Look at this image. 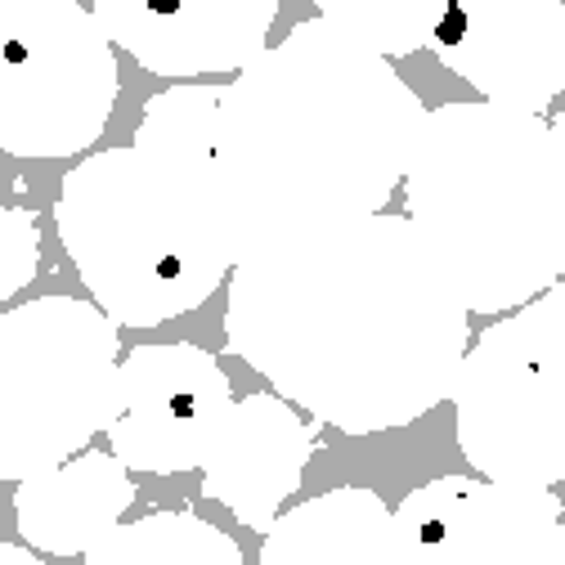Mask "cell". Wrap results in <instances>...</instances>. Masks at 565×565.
<instances>
[{"label":"cell","mask_w":565,"mask_h":565,"mask_svg":"<svg viewBox=\"0 0 565 565\" xmlns=\"http://www.w3.org/2000/svg\"><path fill=\"white\" fill-rule=\"evenodd\" d=\"M86 565H247L243 547L193 512H153L117 525Z\"/></svg>","instance_id":"15"},{"label":"cell","mask_w":565,"mask_h":565,"mask_svg":"<svg viewBox=\"0 0 565 565\" xmlns=\"http://www.w3.org/2000/svg\"><path fill=\"white\" fill-rule=\"evenodd\" d=\"M431 45L484 104L543 117V108L565 95L561 0H454Z\"/></svg>","instance_id":"10"},{"label":"cell","mask_w":565,"mask_h":565,"mask_svg":"<svg viewBox=\"0 0 565 565\" xmlns=\"http://www.w3.org/2000/svg\"><path fill=\"white\" fill-rule=\"evenodd\" d=\"M413 565H552L561 499L534 484L440 476L399 503Z\"/></svg>","instance_id":"9"},{"label":"cell","mask_w":565,"mask_h":565,"mask_svg":"<svg viewBox=\"0 0 565 565\" xmlns=\"http://www.w3.org/2000/svg\"><path fill=\"white\" fill-rule=\"evenodd\" d=\"M0 565H45V561L36 552L19 547V543H6V547H0Z\"/></svg>","instance_id":"19"},{"label":"cell","mask_w":565,"mask_h":565,"mask_svg":"<svg viewBox=\"0 0 565 565\" xmlns=\"http://www.w3.org/2000/svg\"><path fill=\"white\" fill-rule=\"evenodd\" d=\"M41 265V234H36V216L23 206H10L0 216V297H14L19 288L36 278Z\"/></svg>","instance_id":"18"},{"label":"cell","mask_w":565,"mask_h":565,"mask_svg":"<svg viewBox=\"0 0 565 565\" xmlns=\"http://www.w3.org/2000/svg\"><path fill=\"white\" fill-rule=\"evenodd\" d=\"M130 503H135L130 467L117 454L86 449L73 462L23 480L14 493V516H19V534L36 552L82 556L95 552L117 530Z\"/></svg>","instance_id":"13"},{"label":"cell","mask_w":565,"mask_h":565,"mask_svg":"<svg viewBox=\"0 0 565 565\" xmlns=\"http://www.w3.org/2000/svg\"><path fill=\"white\" fill-rule=\"evenodd\" d=\"M230 413L234 391L216 355L189 341L135 345L121 364V404L108 440L130 471L180 476L206 467Z\"/></svg>","instance_id":"8"},{"label":"cell","mask_w":565,"mask_h":565,"mask_svg":"<svg viewBox=\"0 0 565 565\" xmlns=\"http://www.w3.org/2000/svg\"><path fill=\"white\" fill-rule=\"evenodd\" d=\"M404 202L471 315L521 310L561 282L565 184L543 117L499 104L427 113Z\"/></svg>","instance_id":"3"},{"label":"cell","mask_w":565,"mask_h":565,"mask_svg":"<svg viewBox=\"0 0 565 565\" xmlns=\"http://www.w3.org/2000/svg\"><path fill=\"white\" fill-rule=\"evenodd\" d=\"M117 323L77 297L0 315V476L23 484L73 462L117 422Z\"/></svg>","instance_id":"5"},{"label":"cell","mask_w":565,"mask_h":565,"mask_svg":"<svg viewBox=\"0 0 565 565\" xmlns=\"http://www.w3.org/2000/svg\"><path fill=\"white\" fill-rule=\"evenodd\" d=\"M117 104L108 32L73 0L0 6V145L10 158H73Z\"/></svg>","instance_id":"7"},{"label":"cell","mask_w":565,"mask_h":565,"mask_svg":"<svg viewBox=\"0 0 565 565\" xmlns=\"http://www.w3.org/2000/svg\"><path fill=\"white\" fill-rule=\"evenodd\" d=\"M449 399L458 449L484 480H565V282L480 332Z\"/></svg>","instance_id":"6"},{"label":"cell","mask_w":565,"mask_h":565,"mask_svg":"<svg viewBox=\"0 0 565 565\" xmlns=\"http://www.w3.org/2000/svg\"><path fill=\"white\" fill-rule=\"evenodd\" d=\"M58 238L117 328L198 310L238 265L216 162L167 149H108L63 175Z\"/></svg>","instance_id":"4"},{"label":"cell","mask_w":565,"mask_h":565,"mask_svg":"<svg viewBox=\"0 0 565 565\" xmlns=\"http://www.w3.org/2000/svg\"><path fill=\"white\" fill-rule=\"evenodd\" d=\"M552 149H556V167H561V184H565V108L552 121Z\"/></svg>","instance_id":"20"},{"label":"cell","mask_w":565,"mask_h":565,"mask_svg":"<svg viewBox=\"0 0 565 565\" xmlns=\"http://www.w3.org/2000/svg\"><path fill=\"white\" fill-rule=\"evenodd\" d=\"M113 45L145 73H247L278 19L274 0H99L90 6Z\"/></svg>","instance_id":"11"},{"label":"cell","mask_w":565,"mask_h":565,"mask_svg":"<svg viewBox=\"0 0 565 565\" xmlns=\"http://www.w3.org/2000/svg\"><path fill=\"white\" fill-rule=\"evenodd\" d=\"M427 108L395 67L323 19L297 23L221 95L216 184L234 256L269 238L382 216Z\"/></svg>","instance_id":"2"},{"label":"cell","mask_w":565,"mask_h":565,"mask_svg":"<svg viewBox=\"0 0 565 565\" xmlns=\"http://www.w3.org/2000/svg\"><path fill=\"white\" fill-rule=\"evenodd\" d=\"M467 315L408 216H360L247 252L230 278L225 337L282 399L373 436L454 395Z\"/></svg>","instance_id":"1"},{"label":"cell","mask_w":565,"mask_h":565,"mask_svg":"<svg viewBox=\"0 0 565 565\" xmlns=\"http://www.w3.org/2000/svg\"><path fill=\"white\" fill-rule=\"evenodd\" d=\"M445 10V0H323L319 19L377 58H404L436 41Z\"/></svg>","instance_id":"16"},{"label":"cell","mask_w":565,"mask_h":565,"mask_svg":"<svg viewBox=\"0 0 565 565\" xmlns=\"http://www.w3.org/2000/svg\"><path fill=\"white\" fill-rule=\"evenodd\" d=\"M260 565H413V552L399 516L373 489L341 484L278 516Z\"/></svg>","instance_id":"14"},{"label":"cell","mask_w":565,"mask_h":565,"mask_svg":"<svg viewBox=\"0 0 565 565\" xmlns=\"http://www.w3.org/2000/svg\"><path fill=\"white\" fill-rule=\"evenodd\" d=\"M315 454V431L292 413L282 395H247L234 404L225 431L202 467V493L243 521L269 534L278 508L301 489L306 462Z\"/></svg>","instance_id":"12"},{"label":"cell","mask_w":565,"mask_h":565,"mask_svg":"<svg viewBox=\"0 0 565 565\" xmlns=\"http://www.w3.org/2000/svg\"><path fill=\"white\" fill-rule=\"evenodd\" d=\"M552 565H565V521H561V534H556V552H552Z\"/></svg>","instance_id":"21"},{"label":"cell","mask_w":565,"mask_h":565,"mask_svg":"<svg viewBox=\"0 0 565 565\" xmlns=\"http://www.w3.org/2000/svg\"><path fill=\"white\" fill-rule=\"evenodd\" d=\"M225 86H175L145 104V121L135 130L139 149H167L216 158V121H221Z\"/></svg>","instance_id":"17"}]
</instances>
